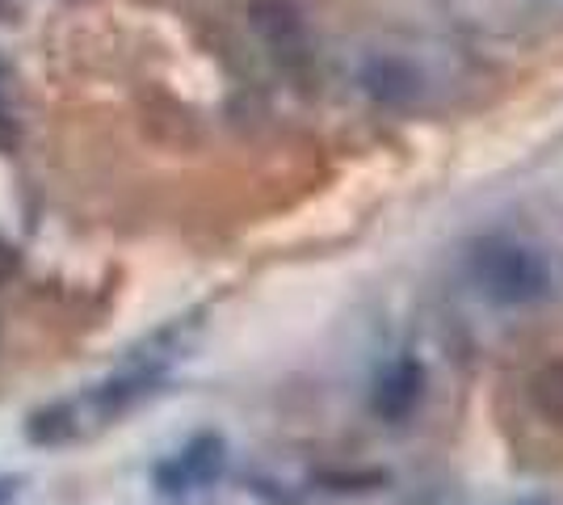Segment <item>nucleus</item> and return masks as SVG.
Segmentation results:
<instances>
[{"instance_id":"nucleus-6","label":"nucleus","mask_w":563,"mask_h":505,"mask_svg":"<svg viewBox=\"0 0 563 505\" xmlns=\"http://www.w3.org/2000/svg\"><path fill=\"white\" fill-rule=\"evenodd\" d=\"M0 80H4V64H0ZM18 147V122L4 106V89H0V152H13Z\"/></svg>"},{"instance_id":"nucleus-4","label":"nucleus","mask_w":563,"mask_h":505,"mask_svg":"<svg viewBox=\"0 0 563 505\" xmlns=\"http://www.w3.org/2000/svg\"><path fill=\"white\" fill-rule=\"evenodd\" d=\"M362 89L375 101H383V106H404V101H412L421 94V73L412 64H404V59L383 55V59H371L362 68Z\"/></svg>"},{"instance_id":"nucleus-7","label":"nucleus","mask_w":563,"mask_h":505,"mask_svg":"<svg viewBox=\"0 0 563 505\" xmlns=\"http://www.w3.org/2000/svg\"><path fill=\"white\" fill-rule=\"evenodd\" d=\"M13 270H18V253H13V249H4V244H0V283H4V278H9V274H13Z\"/></svg>"},{"instance_id":"nucleus-8","label":"nucleus","mask_w":563,"mask_h":505,"mask_svg":"<svg viewBox=\"0 0 563 505\" xmlns=\"http://www.w3.org/2000/svg\"><path fill=\"white\" fill-rule=\"evenodd\" d=\"M534 505H539V502H534Z\"/></svg>"},{"instance_id":"nucleus-3","label":"nucleus","mask_w":563,"mask_h":505,"mask_svg":"<svg viewBox=\"0 0 563 505\" xmlns=\"http://www.w3.org/2000/svg\"><path fill=\"white\" fill-rule=\"evenodd\" d=\"M421 392H424L421 362H412V359L396 362L375 387V413L383 421H399V417H408V413L417 409Z\"/></svg>"},{"instance_id":"nucleus-1","label":"nucleus","mask_w":563,"mask_h":505,"mask_svg":"<svg viewBox=\"0 0 563 505\" xmlns=\"http://www.w3.org/2000/svg\"><path fill=\"white\" fill-rule=\"evenodd\" d=\"M475 283L496 304H534L551 287V270L526 244H488L475 253Z\"/></svg>"},{"instance_id":"nucleus-2","label":"nucleus","mask_w":563,"mask_h":505,"mask_svg":"<svg viewBox=\"0 0 563 505\" xmlns=\"http://www.w3.org/2000/svg\"><path fill=\"white\" fill-rule=\"evenodd\" d=\"M223 459H228L223 455V438L219 433H198L181 455L156 472V481L165 493H186L189 484H211L223 472Z\"/></svg>"},{"instance_id":"nucleus-5","label":"nucleus","mask_w":563,"mask_h":505,"mask_svg":"<svg viewBox=\"0 0 563 505\" xmlns=\"http://www.w3.org/2000/svg\"><path fill=\"white\" fill-rule=\"evenodd\" d=\"M530 396H534V409L547 417V421H563V362H551L542 366L530 384Z\"/></svg>"}]
</instances>
